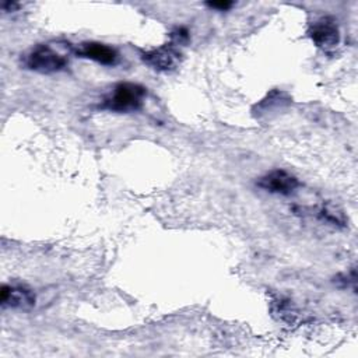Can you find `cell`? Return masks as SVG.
I'll use <instances>...</instances> for the list:
<instances>
[{"mask_svg": "<svg viewBox=\"0 0 358 358\" xmlns=\"http://www.w3.org/2000/svg\"><path fill=\"white\" fill-rule=\"evenodd\" d=\"M145 94V88L140 84L120 83L115 85V88L108 96L103 98L101 108L119 113L134 112L143 106Z\"/></svg>", "mask_w": 358, "mask_h": 358, "instance_id": "cell-1", "label": "cell"}, {"mask_svg": "<svg viewBox=\"0 0 358 358\" xmlns=\"http://www.w3.org/2000/svg\"><path fill=\"white\" fill-rule=\"evenodd\" d=\"M67 59L46 45H39L27 56V66L42 74H52L66 67Z\"/></svg>", "mask_w": 358, "mask_h": 358, "instance_id": "cell-2", "label": "cell"}, {"mask_svg": "<svg viewBox=\"0 0 358 358\" xmlns=\"http://www.w3.org/2000/svg\"><path fill=\"white\" fill-rule=\"evenodd\" d=\"M257 186L268 193L288 196L298 189L299 180L296 176L284 169H274L262 176L257 180Z\"/></svg>", "mask_w": 358, "mask_h": 358, "instance_id": "cell-3", "label": "cell"}, {"mask_svg": "<svg viewBox=\"0 0 358 358\" xmlns=\"http://www.w3.org/2000/svg\"><path fill=\"white\" fill-rule=\"evenodd\" d=\"M143 62L157 71H172L180 62V52L176 45L169 43L161 48L148 50L141 56Z\"/></svg>", "mask_w": 358, "mask_h": 358, "instance_id": "cell-4", "label": "cell"}, {"mask_svg": "<svg viewBox=\"0 0 358 358\" xmlns=\"http://www.w3.org/2000/svg\"><path fill=\"white\" fill-rule=\"evenodd\" d=\"M309 36L312 42L323 50H329L334 48L340 41V31L337 27V21L331 17L319 18L310 27Z\"/></svg>", "mask_w": 358, "mask_h": 358, "instance_id": "cell-5", "label": "cell"}, {"mask_svg": "<svg viewBox=\"0 0 358 358\" xmlns=\"http://www.w3.org/2000/svg\"><path fill=\"white\" fill-rule=\"evenodd\" d=\"M0 302L3 308L29 309L35 305L34 292L24 285H3L0 292Z\"/></svg>", "mask_w": 358, "mask_h": 358, "instance_id": "cell-6", "label": "cell"}, {"mask_svg": "<svg viewBox=\"0 0 358 358\" xmlns=\"http://www.w3.org/2000/svg\"><path fill=\"white\" fill-rule=\"evenodd\" d=\"M76 55L80 57H84V59L94 60L99 64H105V66L115 64L117 60V52L112 46L106 45V43H101V42L81 43L76 49Z\"/></svg>", "mask_w": 358, "mask_h": 358, "instance_id": "cell-7", "label": "cell"}, {"mask_svg": "<svg viewBox=\"0 0 358 358\" xmlns=\"http://www.w3.org/2000/svg\"><path fill=\"white\" fill-rule=\"evenodd\" d=\"M210 8H214V10H221V11H225L228 8H231L234 6L232 1H228V0H221V1H208L206 3Z\"/></svg>", "mask_w": 358, "mask_h": 358, "instance_id": "cell-8", "label": "cell"}, {"mask_svg": "<svg viewBox=\"0 0 358 358\" xmlns=\"http://www.w3.org/2000/svg\"><path fill=\"white\" fill-rule=\"evenodd\" d=\"M18 7H20V4H17V3H10V1H6V3H3V6H1V8H3L4 11H13V10L18 8Z\"/></svg>", "mask_w": 358, "mask_h": 358, "instance_id": "cell-9", "label": "cell"}]
</instances>
